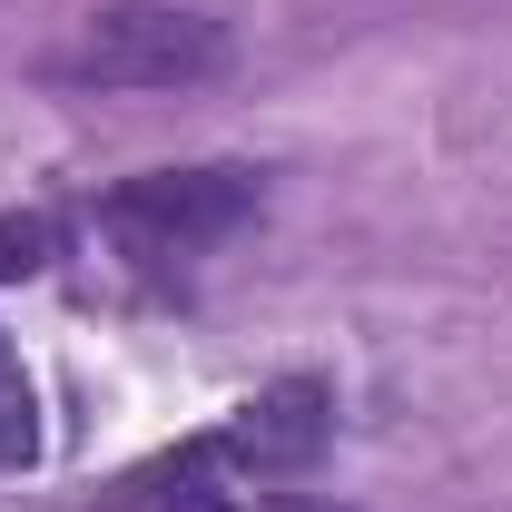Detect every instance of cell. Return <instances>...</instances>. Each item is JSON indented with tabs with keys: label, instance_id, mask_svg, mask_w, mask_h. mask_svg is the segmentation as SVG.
Instances as JSON below:
<instances>
[{
	"label": "cell",
	"instance_id": "obj_6",
	"mask_svg": "<svg viewBox=\"0 0 512 512\" xmlns=\"http://www.w3.org/2000/svg\"><path fill=\"white\" fill-rule=\"evenodd\" d=\"M50 266H60V217H50V207H10V217H0V286L50 276Z\"/></svg>",
	"mask_w": 512,
	"mask_h": 512
},
{
	"label": "cell",
	"instance_id": "obj_1",
	"mask_svg": "<svg viewBox=\"0 0 512 512\" xmlns=\"http://www.w3.org/2000/svg\"><path fill=\"white\" fill-rule=\"evenodd\" d=\"M227 60H237L227 20H207L188 0H109L69 30L50 79H69V89H197Z\"/></svg>",
	"mask_w": 512,
	"mask_h": 512
},
{
	"label": "cell",
	"instance_id": "obj_2",
	"mask_svg": "<svg viewBox=\"0 0 512 512\" xmlns=\"http://www.w3.org/2000/svg\"><path fill=\"white\" fill-rule=\"evenodd\" d=\"M256 207H266V178L256 168H148V178H119V188L99 197V227H109V247L128 266L168 276L188 256L227 247Z\"/></svg>",
	"mask_w": 512,
	"mask_h": 512
},
{
	"label": "cell",
	"instance_id": "obj_5",
	"mask_svg": "<svg viewBox=\"0 0 512 512\" xmlns=\"http://www.w3.org/2000/svg\"><path fill=\"white\" fill-rule=\"evenodd\" d=\"M40 384L20 365V345L0 335V473H40Z\"/></svg>",
	"mask_w": 512,
	"mask_h": 512
},
{
	"label": "cell",
	"instance_id": "obj_4",
	"mask_svg": "<svg viewBox=\"0 0 512 512\" xmlns=\"http://www.w3.org/2000/svg\"><path fill=\"white\" fill-rule=\"evenodd\" d=\"M138 493H148L158 512H237V503H227V463H217V444H207V434H197V444H178L158 473H138Z\"/></svg>",
	"mask_w": 512,
	"mask_h": 512
},
{
	"label": "cell",
	"instance_id": "obj_7",
	"mask_svg": "<svg viewBox=\"0 0 512 512\" xmlns=\"http://www.w3.org/2000/svg\"><path fill=\"white\" fill-rule=\"evenodd\" d=\"M256 512H345V503H325V493H266Z\"/></svg>",
	"mask_w": 512,
	"mask_h": 512
},
{
	"label": "cell",
	"instance_id": "obj_3",
	"mask_svg": "<svg viewBox=\"0 0 512 512\" xmlns=\"http://www.w3.org/2000/svg\"><path fill=\"white\" fill-rule=\"evenodd\" d=\"M325 434H335V394H325L316 375H276V384H256V394L217 424V434H207V444H217L227 473L286 483V473H306V463L325 453Z\"/></svg>",
	"mask_w": 512,
	"mask_h": 512
}]
</instances>
